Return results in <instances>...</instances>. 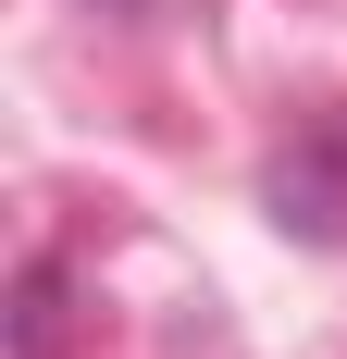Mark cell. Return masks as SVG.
Returning <instances> with one entry per match:
<instances>
[{
	"label": "cell",
	"mask_w": 347,
	"mask_h": 359,
	"mask_svg": "<svg viewBox=\"0 0 347 359\" xmlns=\"http://www.w3.org/2000/svg\"><path fill=\"white\" fill-rule=\"evenodd\" d=\"M273 223H285V236H310V248L347 236V124H322L310 149H285V161H273Z\"/></svg>",
	"instance_id": "1"
},
{
	"label": "cell",
	"mask_w": 347,
	"mask_h": 359,
	"mask_svg": "<svg viewBox=\"0 0 347 359\" xmlns=\"http://www.w3.org/2000/svg\"><path fill=\"white\" fill-rule=\"evenodd\" d=\"M63 347H74V273L37 248L13 273V359H63Z\"/></svg>",
	"instance_id": "2"
}]
</instances>
